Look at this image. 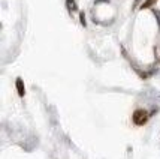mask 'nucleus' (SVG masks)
<instances>
[{
	"instance_id": "f257e3e1",
	"label": "nucleus",
	"mask_w": 160,
	"mask_h": 159,
	"mask_svg": "<svg viewBox=\"0 0 160 159\" xmlns=\"http://www.w3.org/2000/svg\"><path fill=\"white\" fill-rule=\"evenodd\" d=\"M133 123L138 125V126H142V125H145V122L148 120V113L145 110H136L133 113Z\"/></svg>"
},
{
	"instance_id": "f03ea898",
	"label": "nucleus",
	"mask_w": 160,
	"mask_h": 159,
	"mask_svg": "<svg viewBox=\"0 0 160 159\" xmlns=\"http://www.w3.org/2000/svg\"><path fill=\"white\" fill-rule=\"evenodd\" d=\"M15 86H17V92H18V95L22 98L24 95H26V87H24L22 80H21V78H17V83H15Z\"/></svg>"
},
{
	"instance_id": "7ed1b4c3",
	"label": "nucleus",
	"mask_w": 160,
	"mask_h": 159,
	"mask_svg": "<svg viewBox=\"0 0 160 159\" xmlns=\"http://www.w3.org/2000/svg\"><path fill=\"white\" fill-rule=\"evenodd\" d=\"M66 6H68V9H69L70 12H75V11H77V3H75L73 0H68V2H66Z\"/></svg>"
},
{
	"instance_id": "20e7f679",
	"label": "nucleus",
	"mask_w": 160,
	"mask_h": 159,
	"mask_svg": "<svg viewBox=\"0 0 160 159\" xmlns=\"http://www.w3.org/2000/svg\"><path fill=\"white\" fill-rule=\"evenodd\" d=\"M157 0H145L144 3H142V6H141V9H148V8H151L156 3Z\"/></svg>"
},
{
	"instance_id": "39448f33",
	"label": "nucleus",
	"mask_w": 160,
	"mask_h": 159,
	"mask_svg": "<svg viewBox=\"0 0 160 159\" xmlns=\"http://www.w3.org/2000/svg\"><path fill=\"white\" fill-rule=\"evenodd\" d=\"M79 18H81V24H82V26H85V15H84V12H81V14H79Z\"/></svg>"
}]
</instances>
